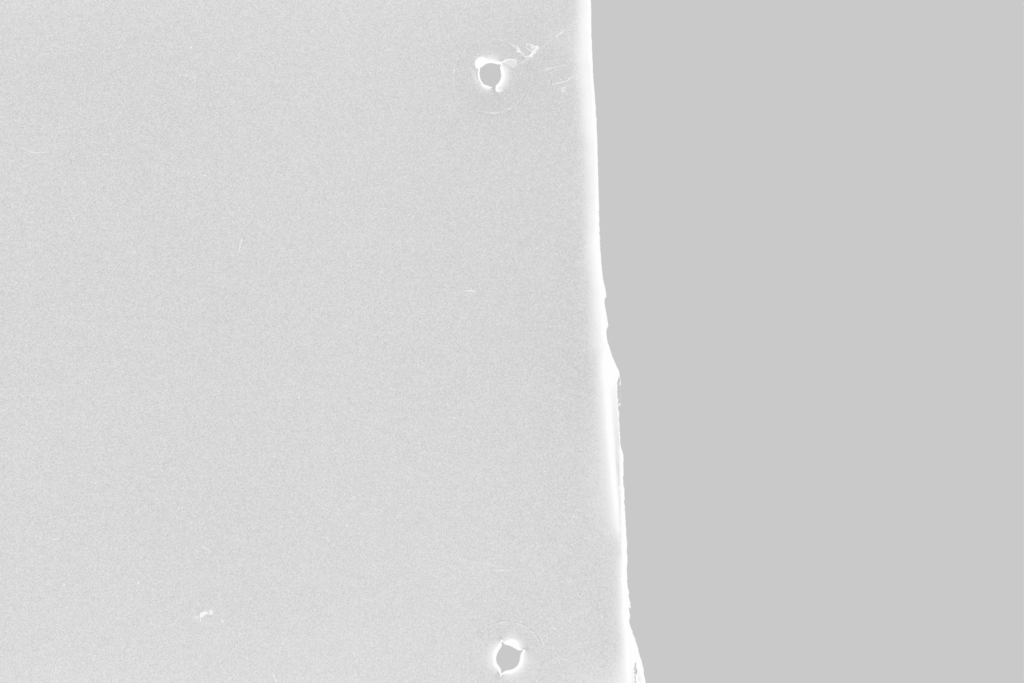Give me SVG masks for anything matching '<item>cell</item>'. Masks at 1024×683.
Here are the masks:
<instances>
[{
  "mask_svg": "<svg viewBox=\"0 0 1024 683\" xmlns=\"http://www.w3.org/2000/svg\"><path fill=\"white\" fill-rule=\"evenodd\" d=\"M455 88L466 106L485 114L510 110L523 98L530 78L527 59L502 41L469 47L455 68Z\"/></svg>",
  "mask_w": 1024,
  "mask_h": 683,
  "instance_id": "cell-1",
  "label": "cell"
},
{
  "mask_svg": "<svg viewBox=\"0 0 1024 683\" xmlns=\"http://www.w3.org/2000/svg\"><path fill=\"white\" fill-rule=\"evenodd\" d=\"M494 628L495 638L499 640L495 663L501 675L515 670L523 653L536 647L538 639L531 630L518 623L500 622Z\"/></svg>",
  "mask_w": 1024,
  "mask_h": 683,
  "instance_id": "cell-2",
  "label": "cell"
}]
</instances>
